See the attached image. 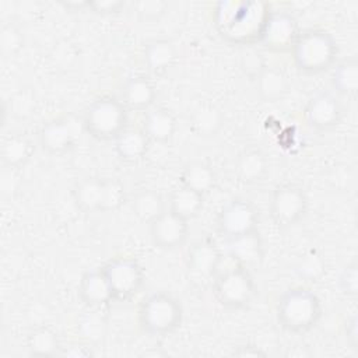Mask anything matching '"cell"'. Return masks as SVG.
<instances>
[{"mask_svg":"<svg viewBox=\"0 0 358 358\" xmlns=\"http://www.w3.org/2000/svg\"><path fill=\"white\" fill-rule=\"evenodd\" d=\"M213 295L227 309H243L255 301L257 287L249 268L234 264L213 278Z\"/></svg>","mask_w":358,"mask_h":358,"instance_id":"8992f818","label":"cell"},{"mask_svg":"<svg viewBox=\"0 0 358 358\" xmlns=\"http://www.w3.org/2000/svg\"><path fill=\"white\" fill-rule=\"evenodd\" d=\"M268 171L266 154L255 147L245 148L235 159L234 173L238 182L243 185H255L264 179Z\"/></svg>","mask_w":358,"mask_h":358,"instance_id":"d6986e66","label":"cell"},{"mask_svg":"<svg viewBox=\"0 0 358 358\" xmlns=\"http://www.w3.org/2000/svg\"><path fill=\"white\" fill-rule=\"evenodd\" d=\"M113 141L116 155L127 164L141 161L147 155L151 144V140L141 127H126Z\"/></svg>","mask_w":358,"mask_h":358,"instance_id":"ffe728a7","label":"cell"},{"mask_svg":"<svg viewBox=\"0 0 358 358\" xmlns=\"http://www.w3.org/2000/svg\"><path fill=\"white\" fill-rule=\"evenodd\" d=\"M59 355L69 357V358H90V357H94V350L87 343L74 341L67 345H62Z\"/></svg>","mask_w":358,"mask_h":358,"instance_id":"8d00e7d4","label":"cell"},{"mask_svg":"<svg viewBox=\"0 0 358 358\" xmlns=\"http://www.w3.org/2000/svg\"><path fill=\"white\" fill-rule=\"evenodd\" d=\"M179 183L206 196L215 186L217 175L213 166L207 162L192 161L183 166Z\"/></svg>","mask_w":358,"mask_h":358,"instance_id":"83f0119b","label":"cell"},{"mask_svg":"<svg viewBox=\"0 0 358 358\" xmlns=\"http://www.w3.org/2000/svg\"><path fill=\"white\" fill-rule=\"evenodd\" d=\"M301 32L298 20L287 10L270 11L259 43L271 52H291Z\"/></svg>","mask_w":358,"mask_h":358,"instance_id":"30bf717a","label":"cell"},{"mask_svg":"<svg viewBox=\"0 0 358 358\" xmlns=\"http://www.w3.org/2000/svg\"><path fill=\"white\" fill-rule=\"evenodd\" d=\"M112 288L115 301H129L144 285V270L134 257L117 256L108 260L102 267Z\"/></svg>","mask_w":358,"mask_h":358,"instance_id":"ba28073f","label":"cell"},{"mask_svg":"<svg viewBox=\"0 0 358 358\" xmlns=\"http://www.w3.org/2000/svg\"><path fill=\"white\" fill-rule=\"evenodd\" d=\"M330 83L333 90L343 96L354 98L358 91V60L355 56L338 60L331 67Z\"/></svg>","mask_w":358,"mask_h":358,"instance_id":"d4e9b609","label":"cell"},{"mask_svg":"<svg viewBox=\"0 0 358 358\" xmlns=\"http://www.w3.org/2000/svg\"><path fill=\"white\" fill-rule=\"evenodd\" d=\"M133 8L138 18L144 21H155L166 13L168 3L162 0H138L133 3Z\"/></svg>","mask_w":358,"mask_h":358,"instance_id":"d6a6232c","label":"cell"},{"mask_svg":"<svg viewBox=\"0 0 358 358\" xmlns=\"http://www.w3.org/2000/svg\"><path fill=\"white\" fill-rule=\"evenodd\" d=\"M106 178L87 176L73 187V200L84 213H103Z\"/></svg>","mask_w":358,"mask_h":358,"instance_id":"ac0fdd59","label":"cell"},{"mask_svg":"<svg viewBox=\"0 0 358 358\" xmlns=\"http://www.w3.org/2000/svg\"><path fill=\"white\" fill-rule=\"evenodd\" d=\"M25 45L22 31L13 22L3 24L0 29V52L4 57H13L20 53Z\"/></svg>","mask_w":358,"mask_h":358,"instance_id":"4dcf8cb0","label":"cell"},{"mask_svg":"<svg viewBox=\"0 0 358 358\" xmlns=\"http://www.w3.org/2000/svg\"><path fill=\"white\" fill-rule=\"evenodd\" d=\"M291 88L288 76L278 67L263 66L256 74V91L266 102L282 99Z\"/></svg>","mask_w":358,"mask_h":358,"instance_id":"603a6c76","label":"cell"},{"mask_svg":"<svg viewBox=\"0 0 358 358\" xmlns=\"http://www.w3.org/2000/svg\"><path fill=\"white\" fill-rule=\"evenodd\" d=\"M306 123L315 130H331L340 124L344 116V106L338 96L330 92L313 95L303 110Z\"/></svg>","mask_w":358,"mask_h":358,"instance_id":"8fae6325","label":"cell"},{"mask_svg":"<svg viewBox=\"0 0 358 358\" xmlns=\"http://www.w3.org/2000/svg\"><path fill=\"white\" fill-rule=\"evenodd\" d=\"M25 345L28 352L35 357H56L62 350L57 331L46 324L31 329L27 334Z\"/></svg>","mask_w":358,"mask_h":358,"instance_id":"4316f807","label":"cell"},{"mask_svg":"<svg viewBox=\"0 0 358 358\" xmlns=\"http://www.w3.org/2000/svg\"><path fill=\"white\" fill-rule=\"evenodd\" d=\"M78 296L88 308H103L115 301L112 288L102 268H92L83 273L78 282Z\"/></svg>","mask_w":358,"mask_h":358,"instance_id":"2e32d148","label":"cell"},{"mask_svg":"<svg viewBox=\"0 0 358 358\" xmlns=\"http://www.w3.org/2000/svg\"><path fill=\"white\" fill-rule=\"evenodd\" d=\"M189 221L165 210L150 224V236L152 243L164 250H172L185 245L189 238Z\"/></svg>","mask_w":358,"mask_h":358,"instance_id":"7c38bea8","label":"cell"},{"mask_svg":"<svg viewBox=\"0 0 358 358\" xmlns=\"http://www.w3.org/2000/svg\"><path fill=\"white\" fill-rule=\"evenodd\" d=\"M126 200V190L123 183H120L117 179H106L105 186V206L103 213L115 211L117 210Z\"/></svg>","mask_w":358,"mask_h":358,"instance_id":"e575fe53","label":"cell"},{"mask_svg":"<svg viewBox=\"0 0 358 358\" xmlns=\"http://www.w3.org/2000/svg\"><path fill=\"white\" fill-rule=\"evenodd\" d=\"M165 210L166 207L162 194L154 189H141L131 200V211L140 221L148 225Z\"/></svg>","mask_w":358,"mask_h":358,"instance_id":"f1b7e54d","label":"cell"},{"mask_svg":"<svg viewBox=\"0 0 358 358\" xmlns=\"http://www.w3.org/2000/svg\"><path fill=\"white\" fill-rule=\"evenodd\" d=\"M157 98L154 83L145 76H133L122 87V102L129 110L147 112L152 108Z\"/></svg>","mask_w":358,"mask_h":358,"instance_id":"e0dca14e","label":"cell"},{"mask_svg":"<svg viewBox=\"0 0 358 358\" xmlns=\"http://www.w3.org/2000/svg\"><path fill=\"white\" fill-rule=\"evenodd\" d=\"M271 11L266 1H220L214 8V27L220 36L234 45L259 43Z\"/></svg>","mask_w":358,"mask_h":358,"instance_id":"6da1fadb","label":"cell"},{"mask_svg":"<svg viewBox=\"0 0 358 358\" xmlns=\"http://www.w3.org/2000/svg\"><path fill=\"white\" fill-rule=\"evenodd\" d=\"M141 129L154 143H168L176 133L178 122L175 115L164 106H152L143 119Z\"/></svg>","mask_w":358,"mask_h":358,"instance_id":"7402d4cb","label":"cell"},{"mask_svg":"<svg viewBox=\"0 0 358 358\" xmlns=\"http://www.w3.org/2000/svg\"><path fill=\"white\" fill-rule=\"evenodd\" d=\"M168 204V210L189 221L196 218L203 210L204 194L179 183V186L171 192Z\"/></svg>","mask_w":358,"mask_h":358,"instance_id":"484cf974","label":"cell"},{"mask_svg":"<svg viewBox=\"0 0 358 358\" xmlns=\"http://www.w3.org/2000/svg\"><path fill=\"white\" fill-rule=\"evenodd\" d=\"M225 241L228 256L235 264L250 268L262 263L264 257V242L257 229Z\"/></svg>","mask_w":358,"mask_h":358,"instance_id":"9a60e30c","label":"cell"},{"mask_svg":"<svg viewBox=\"0 0 358 358\" xmlns=\"http://www.w3.org/2000/svg\"><path fill=\"white\" fill-rule=\"evenodd\" d=\"M62 6L67 10L73 11H81V10H88V1H63Z\"/></svg>","mask_w":358,"mask_h":358,"instance_id":"ab89813d","label":"cell"},{"mask_svg":"<svg viewBox=\"0 0 358 358\" xmlns=\"http://www.w3.org/2000/svg\"><path fill=\"white\" fill-rule=\"evenodd\" d=\"M222 124L221 112L213 105L199 106L190 116L189 126L197 134L203 137L214 136Z\"/></svg>","mask_w":358,"mask_h":358,"instance_id":"f546056e","label":"cell"},{"mask_svg":"<svg viewBox=\"0 0 358 358\" xmlns=\"http://www.w3.org/2000/svg\"><path fill=\"white\" fill-rule=\"evenodd\" d=\"M275 315L284 330L302 334L317 326L323 316V305L312 289L292 287L278 298Z\"/></svg>","mask_w":358,"mask_h":358,"instance_id":"3957f363","label":"cell"},{"mask_svg":"<svg viewBox=\"0 0 358 358\" xmlns=\"http://www.w3.org/2000/svg\"><path fill=\"white\" fill-rule=\"evenodd\" d=\"M35 151L34 143L22 133H11L6 136L0 145L1 164L6 168L17 169L24 166Z\"/></svg>","mask_w":358,"mask_h":358,"instance_id":"cb8c5ba5","label":"cell"},{"mask_svg":"<svg viewBox=\"0 0 358 358\" xmlns=\"http://www.w3.org/2000/svg\"><path fill=\"white\" fill-rule=\"evenodd\" d=\"M76 131L64 117H55L43 123L38 131L39 147L50 155H63L76 147Z\"/></svg>","mask_w":358,"mask_h":358,"instance_id":"5bb4252c","label":"cell"},{"mask_svg":"<svg viewBox=\"0 0 358 358\" xmlns=\"http://www.w3.org/2000/svg\"><path fill=\"white\" fill-rule=\"evenodd\" d=\"M260 221L257 207L242 197L229 200L218 213L217 229L225 238H234L257 229Z\"/></svg>","mask_w":358,"mask_h":358,"instance_id":"9c48e42d","label":"cell"},{"mask_svg":"<svg viewBox=\"0 0 358 358\" xmlns=\"http://www.w3.org/2000/svg\"><path fill=\"white\" fill-rule=\"evenodd\" d=\"M182 320L180 302L164 291L147 295L138 306V323L151 336H168L180 327Z\"/></svg>","mask_w":358,"mask_h":358,"instance_id":"5b68a950","label":"cell"},{"mask_svg":"<svg viewBox=\"0 0 358 358\" xmlns=\"http://www.w3.org/2000/svg\"><path fill=\"white\" fill-rule=\"evenodd\" d=\"M344 334H345L348 345L352 350L358 351V319H357L355 313H352L344 322Z\"/></svg>","mask_w":358,"mask_h":358,"instance_id":"74e56055","label":"cell"},{"mask_svg":"<svg viewBox=\"0 0 358 358\" xmlns=\"http://www.w3.org/2000/svg\"><path fill=\"white\" fill-rule=\"evenodd\" d=\"M234 355L241 357V358H245V357H266V352L255 344H243V345H239L234 351Z\"/></svg>","mask_w":358,"mask_h":358,"instance_id":"f35d334b","label":"cell"},{"mask_svg":"<svg viewBox=\"0 0 358 358\" xmlns=\"http://www.w3.org/2000/svg\"><path fill=\"white\" fill-rule=\"evenodd\" d=\"M124 8V3L119 0H95V1H88V10L99 14V15H112V14H119Z\"/></svg>","mask_w":358,"mask_h":358,"instance_id":"d590c367","label":"cell"},{"mask_svg":"<svg viewBox=\"0 0 358 358\" xmlns=\"http://www.w3.org/2000/svg\"><path fill=\"white\" fill-rule=\"evenodd\" d=\"M309 200L305 190L295 183H281L274 187L270 199V215L280 228L296 225L306 215Z\"/></svg>","mask_w":358,"mask_h":358,"instance_id":"52a82bcc","label":"cell"},{"mask_svg":"<svg viewBox=\"0 0 358 358\" xmlns=\"http://www.w3.org/2000/svg\"><path fill=\"white\" fill-rule=\"evenodd\" d=\"M324 271L326 262L323 256L316 250L308 252L296 266V273L299 274V277L306 278L309 281H317L324 274Z\"/></svg>","mask_w":358,"mask_h":358,"instance_id":"1f68e13d","label":"cell"},{"mask_svg":"<svg viewBox=\"0 0 358 358\" xmlns=\"http://www.w3.org/2000/svg\"><path fill=\"white\" fill-rule=\"evenodd\" d=\"M340 292L347 298H355L358 294V264L355 260L348 263L338 277Z\"/></svg>","mask_w":358,"mask_h":358,"instance_id":"836d02e7","label":"cell"},{"mask_svg":"<svg viewBox=\"0 0 358 358\" xmlns=\"http://www.w3.org/2000/svg\"><path fill=\"white\" fill-rule=\"evenodd\" d=\"M143 59L145 67L152 74H164L178 59L176 46L171 39L152 38L145 42L143 49Z\"/></svg>","mask_w":358,"mask_h":358,"instance_id":"44dd1931","label":"cell"},{"mask_svg":"<svg viewBox=\"0 0 358 358\" xmlns=\"http://www.w3.org/2000/svg\"><path fill=\"white\" fill-rule=\"evenodd\" d=\"M222 260L221 249L208 238L196 241L187 250L186 267L194 280L206 281L217 275Z\"/></svg>","mask_w":358,"mask_h":358,"instance_id":"4fadbf2b","label":"cell"},{"mask_svg":"<svg viewBox=\"0 0 358 358\" xmlns=\"http://www.w3.org/2000/svg\"><path fill=\"white\" fill-rule=\"evenodd\" d=\"M129 122V109L122 99L102 95L94 99L83 115V127L88 136L98 141L115 140Z\"/></svg>","mask_w":358,"mask_h":358,"instance_id":"277c9868","label":"cell"},{"mask_svg":"<svg viewBox=\"0 0 358 358\" xmlns=\"http://www.w3.org/2000/svg\"><path fill=\"white\" fill-rule=\"evenodd\" d=\"M295 67L305 74H319L330 70L337 62L338 45L324 28L310 27L301 29L292 49Z\"/></svg>","mask_w":358,"mask_h":358,"instance_id":"7a4b0ae2","label":"cell"}]
</instances>
